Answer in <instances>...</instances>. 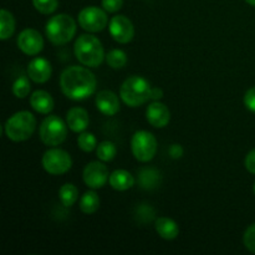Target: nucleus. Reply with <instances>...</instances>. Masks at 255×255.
Returning a JSON list of instances; mask_svg holds the SVG:
<instances>
[{"mask_svg": "<svg viewBox=\"0 0 255 255\" xmlns=\"http://www.w3.org/2000/svg\"><path fill=\"white\" fill-rule=\"evenodd\" d=\"M60 86L67 99L81 101L95 94L97 81L95 75L86 67L70 66L62 71Z\"/></svg>", "mask_w": 255, "mask_h": 255, "instance_id": "f257e3e1", "label": "nucleus"}, {"mask_svg": "<svg viewBox=\"0 0 255 255\" xmlns=\"http://www.w3.org/2000/svg\"><path fill=\"white\" fill-rule=\"evenodd\" d=\"M75 56L85 66L97 67L105 59L104 46L96 36L90 34L80 35L74 46Z\"/></svg>", "mask_w": 255, "mask_h": 255, "instance_id": "f03ea898", "label": "nucleus"}, {"mask_svg": "<svg viewBox=\"0 0 255 255\" xmlns=\"http://www.w3.org/2000/svg\"><path fill=\"white\" fill-rule=\"evenodd\" d=\"M151 85L141 76H131L126 79L120 89L122 101L129 107H138L151 99Z\"/></svg>", "mask_w": 255, "mask_h": 255, "instance_id": "7ed1b4c3", "label": "nucleus"}, {"mask_svg": "<svg viewBox=\"0 0 255 255\" xmlns=\"http://www.w3.org/2000/svg\"><path fill=\"white\" fill-rule=\"evenodd\" d=\"M46 36L54 45H65L76 34V22L67 14H57L50 17L45 26Z\"/></svg>", "mask_w": 255, "mask_h": 255, "instance_id": "20e7f679", "label": "nucleus"}, {"mask_svg": "<svg viewBox=\"0 0 255 255\" xmlns=\"http://www.w3.org/2000/svg\"><path fill=\"white\" fill-rule=\"evenodd\" d=\"M5 134L14 142L29 139L36 128V119L29 111H20L7 119L5 124Z\"/></svg>", "mask_w": 255, "mask_h": 255, "instance_id": "39448f33", "label": "nucleus"}, {"mask_svg": "<svg viewBox=\"0 0 255 255\" xmlns=\"http://www.w3.org/2000/svg\"><path fill=\"white\" fill-rule=\"evenodd\" d=\"M67 127V124H65L59 116H47L40 126V139L46 146H59L66 139Z\"/></svg>", "mask_w": 255, "mask_h": 255, "instance_id": "423d86ee", "label": "nucleus"}, {"mask_svg": "<svg viewBox=\"0 0 255 255\" xmlns=\"http://www.w3.org/2000/svg\"><path fill=\"white\" fill-rule=\"evenodd\" d=\"M131 149L137 161L149 162L157 153L156 137L148 131H137L132 136Z\"/></svg>", "mask_w": 255, "mask_h": 255, "instance_id": "0eeeda50", "label": "nucleus"}, {"mask_svg": "<svg viewBox=\"0 0 255 255\" xmlns=\"http://www.w3.org/2000/svg\"><path fill=\"white\" fill-rule=\"evenodd\" d=\"M72 166V159L66 151L61 148H50L42 156V167L54 176L66 173Z\"/></svg>", "mask_w": 255, "mask_h": 255, "instance_id": "6e6552de", "label": "nucleus"}, {"mask_svg": "<svg viewBox=\"0 0 255 255\" xmlns=\"http://www.w3.org/2000/svg\"><path fill=\"white\" fill-rule=\"evenodd\" d=\"M80 26L90 32H99L107 26L109 17L102 9L97 6H86L79 14Z\"/></svg>", "mask_w": 255, "mask_h": 255, "instance_id": "1a4fd4ad", "label": "nucleus"}, {"mask_svg": "<svg viewBox=\"0 0 255 255\" xmlns=\"http://www.w3.org/2000/svg\"><path fill=\"white\" fill-rule=\"evenodd\" d=\"M84 182L92 189H100L109 182V169L102 162H90L84 169Z\"/></svg>", "mask_w": 255, "mask_h": 255, "instance_id": "9d476101", "label": "nucleus"}, {"mask_svg": "<svg viewBox=\"0 0 255 255\" xmlns=\"http://www.w3.org/2000/svg\"><path fill=\"white\" fill-rule=\"evenodd\" d=\"M110 34L120 44H127L134 36V27L131 20L125 15H116L110 20Z\"/></svg>", "mask_w": 255, "mask_h": 255, "instance_id": "9b49d317", "label": "nucleus"}, {"mask_svg": "<svg viewBox=\"0 0 255 255\" xmlns=\"http://www.w3.org/2000/svg\"><path fill=\"white\" fill-rule=\"evenodd\" d=\"M16 42L17 47L29 56H35L44 47V39H42L41 34L35 29L22 30L17 36Z\"/></svg>", "mask_w": 255, "mask_h": 255, "instance_id": "f8f14e48", "label": "nucleus"}, {"mask_svg": "<svg viewBox=\"0 0 255 255\" xmlns=\"http://www.w3.org/2000/svg\"><path fill=\"white\" fill-rule=\"evenodd\" d=\"M146 119L151 126L156 127V128H163L169 124L171 112L166 105L159 101H154L147 107Z\"/></svg>", "mask_w": 255, "mask_h": 255, "instance_id": "ddd939ff", "label": "nucleus"}, {"mask_svg": "<svg viewBox=\"0 0 255 255\" xmlns=\"http://www.w3.org/2000/svg\"><path fill=\"white\" fill-rule=\"evenodd\" d=\"M51 64L44 57H35L27 65V76L36 84H44L51 77Z\"/></svg>", "mask_w": 255, "mask_h": 255, "instance_id": "4468645a", "label": "nucleus"}, {"mask_svg": "<svg viewBox=\"0 0 255 255\" xmlns=\"http://www.w3.org/2000/svg\"><path fill=\"white\" fill-rule=\"evenodd\" d=\"M96 107L105 116H115L120 111V100L116 94L104 90L97 94Z\"/></svg>", "mask_w": 255, "mask_h": 255, "instance_id": "2eb2a0df", "label": "nucleus"}, {"mask_svg": "<svg viewBox=\"0 0 255 255\" xmlns=\"http://www.w3.org/2000/svg\"><path fill=\"white\" fill-rule=\"evenodd\" d=\"M66 124L69 128L76 133L84 132L90 124L89 114L86 110L81 109V107H72L67 111Z\"/></svg>", "mask_w": 255, "mask_h": 255, "instance_id": "dca6fc26", "label": "nucleus"}, {"mask_svg": "<svg viewBox=\"0 0 255 255\" xmlns=\"http://www.w3.org/2000/svg\"><path fill=\"white\" fill-rule=\"evenodd\" d=\"M30 105L36 112L42 115H47L54 110L55 102L51 95L44 90H37L32 92L30 96Z\"/></svg>", "mask_w": 255, "mask_h": 255, "instance_id": "f3484780", "label": "nucleus"}, {"mask_svg": "<svg viewBox=\"0 0 255 255\" xmlns=\"http://www.w3.org/2000/svg\"><path fill=\"white\" fill-rule=\"evenodd\" d=\"M109 182L112 188L124 192L133 187L134 178L129 172L125 171V169H116L110 174Z\"/></svg>", "mask_w": 255, "mask_h": 255, "instance_id": "a211bd4d", "label": "nucleus"}, {"mask_svg": "<svg viewBox=\"0 0 255 255\" xmlns=\"http://www.w3.org/2000/svg\"><path fill=\"white\" fill-rule=\"evenodd\" d=\"M156 231L161 238L166 241H173L178 237L179 228L176 222L167 217H161L156 221Z\"/></svg>", "mask_w": 255, "mask_h": 255, "instance_id": "6ab92c4d", "label": "nucleus"}, {"mask_svg": "<svg viewBox=\"0 0 255 255\" xmlns=\"http://www.w3.org/2000/svg\"><path fill=\"white\" fill-rule=\"evenodd\" d=\"M138 183L143 189H154L161 184V174L154 168H143L138 172Z\"/></svg>", "mask_w": 255, "mask_h": 255, "instance_id": "aec40b11", "label": "nucleus"}, {"mask_svg": "<svg viewBox=\"0 0 255 255\" xmlns=\"http://www.w3.org/2000/svg\"><path fill=\"white\" fill-rule=\"evenodd\" d=\"M15 31V19L6 9L0 10V39L6 40L11 37Z\"/></svg>", "mask_w": 255, "mask_h": 255, "instance_id": "412c9836", "label": "nucleus"}, {"mask_svg": "<svg viewBox=\"0 0 255 255\" xmlns=\"http://www.w3.org/2000/svg\"><path fill=\"white\" fill-rule=\"evenodd\" d=\"M100 208V197L95 191H89L80 199V209L85 214H94Z\"/></svg>", "mask_w": 255, "mask_h": 255, "instance_id": "4be33fe9", "label": "nucleus"}, {"mask_svg": "<svg viewBox=\"0 0 255 255\" xmlns=\"http://www.w3.org/2000/svg\"><path fill=\"white\" fill-rule=\"evenodd\" d=\"M59 197L62 206L71 207L76 203L77 198H79V189H77L74 184L66 183L60 188Z\"/></svg>", "mask_w": 255, "mask_h": 255, "instance_id": "5701e85b", "label": "nucleus"}, {"mask_svg": "<svg viewBox=\"0 0 255 255\" xmlns=\"http://www.w3.org/2000/svg\"><path fill=\"white\" fill-rule=\"evenodd\" d=\"M96 154L99 157L100 161L102 162H110L116 157L117 148L115 146L114 142L104 141L96 147Z\"/></svg>", "mask_w": 255, "mask_h": 255, "instance_id": "b1692460", "label": "nucleus"}, {"mask_svg": "<svg viewBox=\"0 0 255 255\" xmlns=\"http://www.w3.org/2000/svg\"><path fill=\"white\" fill-rule=\"evenodd\" d=\"M106 61L112 69H122L127 64V55L122 50L114 49L106 55Z\"/></svg>", "mask_w": 255, "mask_h": 255, "instance_id": "393cba45", "label": "nucleus"}, {"mask_svg": "<svg viewBox=\"0 0 255 255\" xmlns=\"http://www.w3.org/2000/svg\"><path fill=\"white\" fill-rule=\"evenodd\" d=\"M30 89H31V86H30V81L26 76L17 77L14 84H12V94L17 99L26 97L30 94Z\"/></svg>", "mask_w": 255, "mask_h": 255, "instance_id": "a878e982", "label": "nucleus"}, {"mask_svg": "<svg viewBox=\"0 0 255 255\" xmlns=\"http://www.w3.org/2000/svg\"><path fill=\"white\" fill-rule=\"evenodd\" d=\"M77 144L84 152H91L97 147V139L94 133L90 132H84L77 138Z\"/></svg>", "mask_w": 255, "mask_h": 255, "instance_id": "bb28decb", "label": "nucleus"}, {"mask_svg": "<svg viewBox=\"0 0 255 255\" xmlns=\"http://www.w3.org/2000/svg\"><path fill=\"white\" fill-rule=\"evenodd\" d=\"M35 9L44 15L52 14L59 6V0H32Z\"/></svg>", "mask_w": 255, "mask_h": 255, "instance_id": "cd10ccee", "label": "nucleus"}, {"mask_svg": "<svg viewBox=\"0 0 255 255\" xmlns=\"http://www.w3.org/2000/svg\"><path fill=\"white\" fill-rule=\"evenodd\" d=\"M243 242L246 248L248 249L251 253L255 254V223L247 228L246 233H244V237H243Z\"/></svg>", "mask_w": 255, "mask_h": 255, "instance_id": "c85d7f7f", "label": "nucleus"}, {"mask_svg": "<svg viewBox=\"0 0 255 255\" xmlns=\"http://www.w3.org/2000/svg\"><path fill=\"white\" fill-rule=\"evenodd\" d=\"M124 5V0H102V7L107 12H117Z\"/></svg>", "mask_w": 255, "mask_h": 255, "instance_id": "c756f323", "label": "nucleus"}, {"mask_svg": "<svg viewBox=\"0 0 255 255\" xmlns=\"http://www.w3.org/2000/svg\"><path fill=\"white\" fill-rule=\"evenodd\" d=\"M244 105L249 111L255 114V86L249 89L244 95Z\"/></svg>", "mask_w": 255, "mask_h": 255, "instance_id": "7c9ffc66", "label": "nucleus"}, {"mask_svg": "<svg viewBox=\"0 0 255 255\" xmlns=\"http://www.w3.org/2000/svg\"><path fill=\"white\" fill-rule=\"evenodd\" d=\"M246 168L251 173L255 174V148L252 149L246 157Z\"/></svg>", "mask_w": 255, "mask_h": 255, "instance_id": "2f4dec72", "label": "nucleus"}, {"mask_svg": "<svg viewBox=\"0 0 255 255\" xmlns=\"http://www.w3.org/2000/svg\"><path fill=\"white\" fill-rule=\"evenodd\" d=\"M183 153H184L183 147H182L181 144L174 143L169 147V156H171L173 159L181 158V157L183 156Z\"/></svg>", "mask_w": 255, "mask_h": 255, "instance_id": "473e14b6", "label": "nucleus"}, {"mask_svg": "<svg viewBox=\"0 0 255 255\" xmlns=\"http://www.w3.org/2000/svg\"><path fill=\"white\" fill-rule=\"evenodd\" d=\"M162 97H163V91H162L159 87H153V89L151 90V100L157 101V100L162 99Z\"/></svg>", "mask_w": 255, "mask_h": 255, "instance_id": "72a5a7b5", "label": "nucleus"}, {"mask_svg": "<svg viewBox=\"0 0 255 255\" xmlns=\"http://www.w3.org/2000/svg\"><path fill=\"white\" fill-rule=\"evenodd\" d=\"M247 2H248V4H251L252 6H255V0H246Z\"/></svg>", "mask_w": 255, "mask_h": 255, "instance_id": "f704fd0d", "label": "nucleus"}, {"mask_svg": "<svg viewBox=\"0 0 255 255\" xmlns=\"http://www.w3.org/2000/svg\"><path fill=\"white\" fill-rule=\"evenodd\" d=\"M254 194H255V183H254Z\"/></svg>", "mask_w": 255, "mask_h": 255, "instance_id": "c9c22d12", "label": "nucleus"}]
</instances>
